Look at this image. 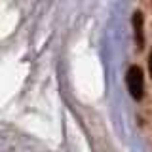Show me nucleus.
<instances>
[{"mask_svg":"<svg viewBox=\"0 0 152 152\" xmlns=\"http://www.w3.org/2000/svg\"><path fill=\"white\" fill-rule=\"evenodd\" d=\"M126 82H127V89H129L133 99H141L142 97V89H145V82H142V72L139 66H129L126 74Z\"/></svg>","mask_w":152,"mask_h":152,"instance_id":"obj_1","label":"nucleus"},{"mask_svg":"<svg viewBox=\"0 0 152 152\" xmlns=\"http://www.w3.org/2000/svg\"><path fill=\"white\" fill-rule=\"evenodd\" d=\"M133 25H135V36H137V42H139V48H141L142 46V15L141 13L133 15Z\"/></svg>","mask_w":152,"mask_h":152,"instance_id":"obj_2","label":"nucleus"},{"mask_svg":"<svg viewBox=\"0 0 152 152\" xmlns=\"http://www.w3.org/2000/svg\"><path fill=\"white\" fill-rule=\"evenodd\" d=\"M148 66H150V74H152V53H150V61H148Z\"/></svg>","mask_w":152,"mask_h":152,"instance_id":"obj_3","label":"nucleus"}]
</instances>
